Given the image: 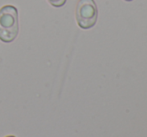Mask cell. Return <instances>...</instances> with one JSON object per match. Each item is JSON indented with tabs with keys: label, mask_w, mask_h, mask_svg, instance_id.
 <instances>
[{
	"label": "cell",
	"mask_w": 147,
	"mask_h": 137,
	"mask_svg": "<svg viewBox=\"0 0 147 137\" xmlns=\"http://www.w3.org/2000/svg\"><path fill=\"white\" fill-rule=\"evenodd\" d=\"M18 34V11L14 6L5 5L0 9V40L11 42Z\"/></svg>",
	"instance_id": "1"
},
{
	"label": "cell",
	"mask_w": 147,
	"mask_h": 137,
	"mask_svg": "<svg viewBox=\"0 0 147 137\" xmlns=\"http://www.w3.org/2000/svg\"><path fill=\"white\" fill-rule=\"evenodd\" d=\"M76 20L82 29H89L97 20V7L94 0H79L76 7Z\"/></svg>",
	"instance_id": "2"
},
{
	"label": "cell",
	"mask_w": 147,
	"mask_h": 137,
	"mask_svg": "<svg viewBox=\"0 0 147 137\" xmlns=\"http://www.w3.org/2000/svg\"><path fill=\"white\" fill-rule=\"evenodd\" d=\"M66 0H48V2L51 4L52 6H55V7H60V6L64 5Z\"/></svg>",
	"instance_id": "3"
},
{
	"label": "cell",
	"mask_w": 147,
	"mask_h": 137,
	"mask_svg": "<svg viewBox=\"0 0 147 137\" xmlns=\"http://www.w3.org/2000/svg\"><path fill=\"white\" fill-rule=\"evenodd\" d=\"M125 1H132V0H125Z\"/></svg>",
	"instance_id": "4"
},
{
	"label": "cell",
	"mask_w": 147,
	"mask_h": 137,
	"mask_svg": "<svg viewBox=\"0 0 147 137\" xmlns=\"http://www.w3.org/2000/svg\"><path fill=\"white\" fill-rule=\"evenodd\" d=\"M6 137H15V136H6Z\"/></svg>",
	"instance_id": "5"
}]
</instances>
